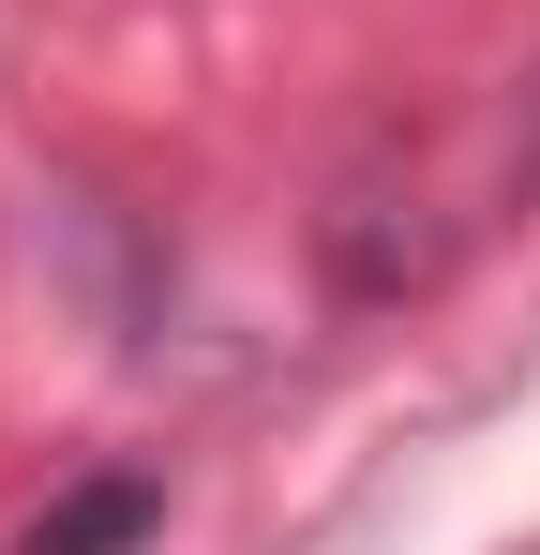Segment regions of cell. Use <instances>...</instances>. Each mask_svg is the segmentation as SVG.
<instances>
[{"label":"cell","mask_w":540,"mask_h":555,"mask_svg":"<svg viewBox=\"0 0 540 555\" xmlns=\"http://www.w3.org/2000/svg\"><path fill=\"white\" fill-rule=\"evenodd\" d=\"M151 526H166V480H151V465H90V480H61V495L30 511L15 555H136Z\"/></svg>","instance_id":"2"},{"label":"cell","mask_w":540,"mask_h":555,"mask_svg":"<svg viewBox=\"0 0 540 555\" xmlns=\"http://www.w3.org/2000/svg\"><path fill=\"white\" fill-rule=\"evenodd\" d=\"M406 210H421V195H406ZM406 210H390V181H346V195H331L316 256H331L346 300H406V285L436 271V225H406Z\"/></svg>","instance_id":"1"},{"label":"cell","mask_w":540,"mask_h":555,"mask_svg":"<svg viewBox=\"0 0 540 555\" xmlns=\"http://www.w3.org/2000/svg\"><path fill=\"white\" fill-rule=\"evenodd\" d=\"M511 195H540V91H526V135H511Z\"/></svg>","instance_id":"3"}]
</instances>
